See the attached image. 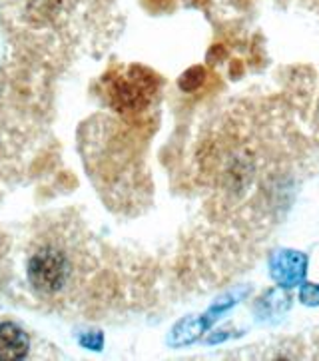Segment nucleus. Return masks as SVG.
Instances as JSON below:
<instances>
[{"instance_id": "f03ea898", "label": "nucleus", "mask_w": 319, "mask_h": 361, "mask_svg": "<svg viewBox=\"0 0 319 361\" xmlns=\"http://www.w3.org/2000/svg\"><path fill=\"white\" fill-rule=\"evenodd\" d=\"M154 78L142 68L132 66L122 74L108 78L106 94L110 104L120 112H136L150 104L154 94Z\"/></svg>"}, {"instance_id": "20e7f679", "label": "nucleus", "mask_w": 319, "mask_h": 361, "mask_svg": "<svg viewBox=\"0 0 319 361\" xmlns=\"http://www.w3.org/2000/svg\"><path fill=\"white\" fill-rule=\"evenodd\" d=\"M301 298L306 303H319V288H313V286H306L304 291H301Z\"/></svg>"}, {"instance_id": "f257e3e1", "label": "nucleus", "mask_w": 319, "mask_h": 361, "mask_svg": "<svg viewBox=\"0 0 319 361\" xmlns=\"http://www.w3.org/2000/svg\"><path fill=\"white\" fill-rule=\"evenodd\" d=\"M26 274L32 290L44 300H70L88 274V254L78 233L52 230L36 242Z\"/></svg>"}, {"instance_id": "39448f33", "label": "nucleus", "mask_w": 319, "mask_h": 361, "mask_svg": "<svg viewBox=\"0 0 319 361\" xmlns=\"http://www.w3.org/2000/svg\"><path fill=\"white\" fill-rule=\"evenodd\" d=\"M315 122H318V126H319V100H318V108H315Z\"/></svg>"}, {"instance_id": "7ed1b4c3", "label": "nucleus", "mask_w": 319, "mask_h": 361, "mask_svg": "<svg viewBox=\"0 0 319 361\" xmlns=\"http://www.w3.org/2000/svg\"><path fill=\"white\" fill-rule=\"evenodd\" d=\"M30 350V338L23 327L4 322L0 324V361L24 360Z\"/></svg>"}]
</instances>
